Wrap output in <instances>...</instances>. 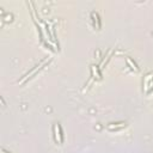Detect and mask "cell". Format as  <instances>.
Returning <instances> with one entry per match:
<instances>
[{
  "mask_svg": "<svg viewBox=\"0 0 153 153\" xmlns=\"http://www.w3.org/2000/svg\"><path fill=\"white\" fill-rule=\"evenodd\" d=\"M152 81H153V73H147L143 76V90H145V92H147V88H148V86Z\"/></svg>",
  "mask_w": 153,
  "mask_h": 153,
  "instance_id": "5",
  "label": "cell"
},
{
  "mask_svg": "<svg viewBox=\"0 0 153 153\" xmlns=\"http://www.w3.org/2000/svg\"><path fill=\"white\" fill-rule=\"evenodd\" d=\"M91 18H92V23H93V26L96 27V29H100V26H102V22H100V18H99V14L97 13V12H91Z\"/></svg>",
  "mask_w": 153,
  "mask_h": 153,
  "instance_id": "3",
  "label": "cell"
},
{
  "mask_svg": "<svg viewBox=\"0 0 153 153\" xmlns=\"http://www.w3.org/2000/svg\"><path fill=\"white\" fill-rule=\"evenodd\" d=\"M44 30H45V33L48 35V38H49L50 41H53V36H51V33H50V27H49V25H48L47 23H44Z\"/></svg>",
  "mask_w": 153,
  "mask_h": 153,
  "instance_id": "6",
  "label": "cell"
},
{
  "mask_svg": "<svg viewBox=\"0 0 153 153\" xmlns=\"http://www.w3.org/2000/svg\"><path fill=\"white\" fill-rule=\"evenodd\" d=\"M126 62H127V66H128L131 71H134V72H139V71H140L137 63H136L130 56H127V57H126Z\"/></svg>",
  "mask_w": 153,
  "mask_h": 153,
  "instance_id": "4",
  "label": "cell"
},
{
  "mask_svg": "<svg viewBox=\"0 0 153 153\" xmlns=\"http://www.w3.org/2000/svg\"><path fill=\"white\" fill-rule=\"evenodd\" d=\"M4 22H6V23H11L12 20H13V14L12 13H7L6 16H4Z\"/></svg>",
  "mask_w": 153,
  "mask_h": 153,
  "instance_id": "7",
  "label": "cell"
},
{
  "mask_svg": "<svg viewBox=\"0 0 153 153\" xmlns=\"http://www.w3.org/2000/svg\"><path fill=\"white\" fill-rule=\"evenodd\" d=\"M53 134H54V140L56 143H62L63 142V131L60 126V123H55L53 126Z\"/></svg>",
  "mask_w": 153,
  "mask_h": 153,
  "instance_id": "1",
  "label": "cell"
},
{
  "mask_svg": "<svg viewBox=\"0 0 153 153\" xmlns=\"http://www.w3.org/2000/svg\"><path fill=\"white\" fill-rule=\"evenodd\" d=\"M127 122L126 121H118V122H111V123H108L106 124V129L109 131H118V130H122L127 127Z\"/></svg>",
  "mask_w": 153,
  "mask_h": 153,
  "instance_id": "2",
  "label": "cell"
}]
</instances>
